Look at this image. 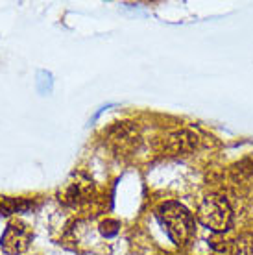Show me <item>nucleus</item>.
Returning a JSON list of instances; mask_svg holds the SVG:
<instances>
[{
  "label": "nucleus",
  "mask_w": 253,
  "mask_h": 255,
  "mask_svg": "<svg viewBox=\"0 0 253 255\" xmlns=\"http://www.w3.org/2000/svg\"><path fill=\"white\" fill-rule=\"evenodd\" d=\"M98 230L104 237H115L121 230V222L119 220H113V218H106V220H102L100 226H98Z\"/></svg>",
  "instance_id": "obj_9"
},
{
  "label": "nucleus",
  "mask_w": 253,
  "mask_h": 255,
  "mask_svg": "<svg viewBox=\"0 0 253 255\" xmlns=\"http://www.w3.org/2000/svg\"><path fill=\"white\" fill-rule=\"evenodd\" d=\"M35 207L33 200L30 198H13V196H0V215H15V213H26Z\"/></svg>",
  "instance_id": "obj_7"
},
{
  "label": "nucleus",
  "mask_w": 253,
  "mask_h": 255,
  "mask_svg": "<svg viewBox=\"0 0 253 255\" xmlns=\"http://www.w3.org/2000/svg\"><path fill=\"white\" fill-rule=\"evenodd\" d=\"M198 222L213 233H224L233 226V209L222 194H205L196 207Z\"/></svg>",
  "instance_id": "obj_2"
},
{
  "label": "nucleus",
  "mask_w": 253,
  "mask_h": 255,
  "mask_svg": "<svg viewBox=\"0 0 253 255\" xmlns=\"http://www.w3.org/2000/svg\"><path fill=\"white\" fill-rule=\"evenodd\" d=\"M32 243V230L22 220H11L7 224L6 231L0 241V248L6 255H20L24 254Z\"/></svg>",
  "instance_id": "obj_5"
},
{
  "label": "nucleus",
  "mask_w": 253,
  "mask_h": 255,
  "mask_svg": "<svg viewBox=\"0 0 253 255\" xmlns=\"http://www.w3.org/2000/svg\"><path fill=\"white\" fill-rule=\"evenodd\" d=\"M95 183L85 174L78 172L65 183L63 191L59 192V202L67 207H82L95 198Z\"/></svg>",
  "instance_id": "obj_3"
},
{
  "label": "nucleus",
  "mask_w": 253,
  "mask_h": 255,
  "mask_svg": "<svg viewBox=\"0 0 253 255\" xmlns=\"http://www.w3.org/2000/svg\"><path fill=\"white\" fill-rule=\"evenodd\" d=\"M161 226L166 230L172 243L177 246H187L194 237V217L183 204L179 202H165L155 211Z\"/></svg>",
  "instance_id": "obj_1"
},
{
  "label": "nucleus",
  "mask_w": 253,
  "mask_h": 255,
  "mask_svg": "<svg viewBox=\"0 0 253 255\" xmlns=\"http://www.w3.org/2000/svg\"><path fill=\"white\" fill-rule=\"evenodd\" d=\"M139 129L133 122H119L108 129L106 142L117 155H126L133 152L139 144Z\"/></svg>",
  "instance_id": "obj_4"
},
{
  "label": "nucleus",
  "mask_w": 253,
  "mask_h": 255,
  "mask_svg": "<svg viewBox=\"0 0 253 255\" xmlns=\"http://www.w3.org/2000/svg\"><path fill=\"white\" fill-rule=\"evenodd\" d=\"M163 152H168L172 155L177 153H187L192 152L198 144V137L192 131L187 129H179V131H172L166 137H163Z\"/></svg>",
  "instance_id": "obj_6"
},
{
  "label": "nucleus",
  "mask_w": 253,
  "mask_h": 255,
  "mask_svg": "<svg viewBox=\"0 0 253 255\" xmlns=\"http://www.w3.org/2000/svg\"><path fill=\"white\" fill-rule=\"evenodd\" d=\"M231 255H253V233H242L231 244Z\"/></svg>",
  "instance_id": "obj_8"
}]
</instances>
